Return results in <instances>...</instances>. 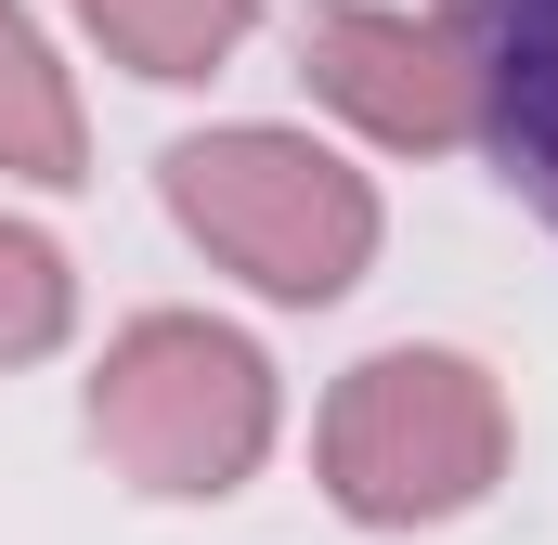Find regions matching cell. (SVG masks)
Returning <instances> with one entry per match:
<instances>
[{
  "mask_svg": "<svg viewBox=\"0 0 558 545\" xmlns=\"http://www.w3.org/2000/svg\"><path fill=\"white\" fill-rule=\"evenodd\" d=\"M156 195L169 221L234 272L260 286L274 312H325L377 272V182L338 156V143L286 131V118H221V131H182L156 156Z\"/></svg>",
  "mask_w": 558,
  "mask_h": 545,
  "instance_id": "obj_1",
  "label": "cell"
},
{
  "mask_svg": "<svg viewBox=\"0 0 558 545\" xmlns=\"http://www.w3.org/2000/svg\"><path fill=\"white\" fill-rule=\"evenodd\" d=\"M507 441H520V415L494 390V364H468L441 338H390L325 390L312 481H325V507L351 533H441V520L494 507Z\"/></svg>",
  "mask_w": 558,
  "mask_h": 545,
  "instance_id": "obj_2",
  "label": "cell"
},
{
  "mask_svg": "<svg viewBox=\"0 0 558 545\" xmlns=\"http://www.w3.org/2000/svg\"><path fill=\"white\" fill-rule=\"evenodd\" d=\"M78 428H92V455L131 494L221 507V494H247L274 468L286 390H274V364H260L247 325H221V312H131L105 338L92 390H78Z\"/></svg>",
  "mask_w": 558,
  "mask_h": 545,
  "instance_id": "obj_3",
  "label": "cell"
},
{
  "mask_svg": "<svg viewBox=\"0 0 558 545\" xmlns=\"http://www.w3.org/2000/svg\"><path fill=\"white\" fill-rule=\"evenodd\" d=\"M299 78L390 156H454L481 143V65L454 13H390V0H325L299 26Z\"/></svg>",
  "mask_w": 558,
  "mask_h": 545,
  "instance_id": "obj_4",
  "label": "cell"
},
{
  "mask_svg": "<svg viewBox=\"0 0 558 545\" xmlns=\"http://www.w3.org/2000/svg\"><path fill=\"white\" fill-rule=\"evenodd\" d=\"M454 39L481 65V131L507 182H533V208L558 221V0H454Z\"/></svg>",
  "mask_w": 558,
  "mask_h": 545,
  "instance_id": "obj_5",
  "label": "cell"
},
{
  "mask_svg": "<svg viewBox=\"0 0 558 545\" xmlns=\"http://www.w3.org/2000/svg\"><path fill=\"white\" fill-rule=\"evenodd\" d=\"M0 182H39V195L92 182L78 78H65V52L39 39V13H26V0H0Z\"/></svg>",
  "mask_w": 558,
  "mask_h": 545,
  "instance_id": "obj_6",
  "label": "cell"
},
{
  "mask_svg": "<svg viewBox=\"0 0 558 545\" xmlns=\"http://www.w3.org/2000/svg\"><path fill=\"white\" fill-rule=\"evenodd\" d=\"M78 26L156 78V92H195V78H221L234 52H247V26H260V0H78Z\"/></svg>",
  "mask_w": 558,
  "mask_h": 545,
  "instance_id": "obj_7",
  "label": "cell"
},
{
  "mask_svg": "<svg viewBox=\"0 0 558 545\" xmlns=\"http://www.w3.org/2000/svg\"><path fill=\"white\" fill-rule=\"evenodd\" d=\"M65 325H78V272H65V247H52L39 221L0 208V377H13V364H52Z\"/></svg>",
  "mask_w": 558,
  "mask_h": 545,
  "instance_id": "obj_8",
  "label": "cell"
}]
</instances>
